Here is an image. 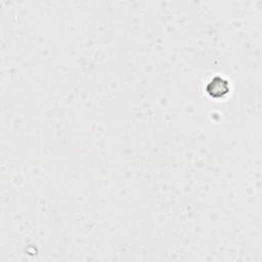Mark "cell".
<instances>
[{"instance_id":"6da1fadb","label":"cell","mask_w":262,"mask_h":262,"mask_svg":"<svg viewBox=\"0 0 262 262\" xmlns=\"http://www.w3.org/2000/svg\"><path fill=\"white\" fill-rule=\"evenodd\" d=\"M208 92L214 98H220L228 92V84L222 78H214L207 87Z\"/></svg>"}]
</instances>
